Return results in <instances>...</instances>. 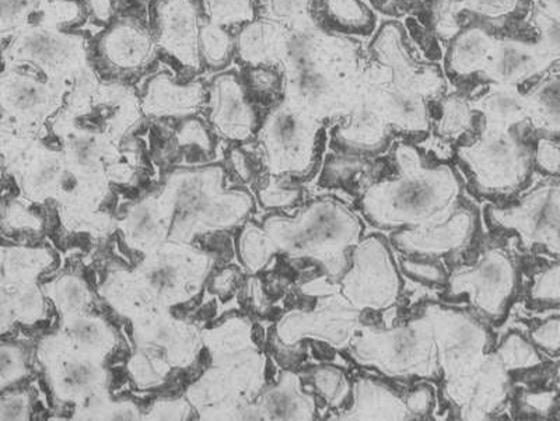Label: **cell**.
<instances>
[{"label": "cell", "mask_w": 560, "mask_h": 421, "mask_svg": "<svg viewBox=\"0 0 560 421\" xmlns=\"http://www.w3.org/2000/svg\"><path fill=\"white\" fill-rule=\"evenodd\" d=\"M395 175L370 185L359 199L360 212L374 227L398 232L432 227L464 207L462 177L448 164H429L412 144H398Z\"/></svg>", "instance_id": "6da1fadb"}, {"label": "cell", "mask_w": 560, "mask_h": 421, "mask_svg": "<svg viewBox=\"0 0 560 421\" xmlns=\"http://www.w3.org/2000/svg\"><path fill=\"white\" fill-rule=\"evenodd\" d=\"M267 230L280 253L317 265L332 282L347 272L364 232L360 215L335 198L313 200L296 218L273 215Z\"/></svg>", "instance_id": "7a4b0ae2"}, {"label": "cell", "mask_w": 560, "mask_h": 421, "mask_svg": "<svg viewBox=\"0 0 560 421\" xmlns=\"http://www.w3.org/2000/svg\"><path fill=\"white\" fill-rule=\"evenodd\" d=\"M283 72V102L323 124L347 118L368 84L350 59L347 44L324 45Z\"/></svg>", "instance_id": "3957f363"}, {"label": "cell", "mask_w": 560, "mask_h": 421, "mask_svg": "<svg viewBox=\"0 0 560 421\" xmlns=\"http://www.w3.org/2000/svg\"><path fill=\"white\" fill-rule=\"evenodd\" d=\"M350 359L394 381H440L436 340L424 315L395 327L363 324L350 343Z\"/></svg>", "instance_id": "277c9868"}, {"label": "cell", "mask_w": 560, "mask_h": 421, "mask_svg": "<svg viewBox=\"0 0 560 421\" xmlns=\"http://www.w3.org/2000/svg\"><path fill=\"white\" fill-rule=\"evenodd\" d=\"M93 38L79 30L33 26L3 42V67L33 69L65 94L102 79L93 63Z\"/></svg>", "instance_id": "5b68a950"}, {"label": "cell", "mask_w": 560, "mask_h": 421, "mask_svg": "<svg viewBox=\"0 0 560 421\" xmlns=\"http://www.w3.org/2000/svg\"><path fill=\"white\" fill-rule=\"evenodd\" d=\"M475 192L485 198L513 197L527 187L534 168L533 149L520 128L483 127L471 144L457 150Z\"/></svg>", "instance_id": "8992f818"}, {"label": "cell", "mask_w": 560, "mask_h": 421, "mask_svg": "<svg viewBox=\"0 0 560 421\" xmlns=\"http://www.w3.org/2000/svg\"><path fill=\"white\" fill-rule=\"evenodd\" d=\"M93 63L105 82L133 84L156 72L162 60L149 23V8H139L103 27L92 45Z\"/></svg>", "instance_id": "52a82bcc"}, {"label": "cell", "mask_w": 560, "mask_h": 421, "mask_svg": "<svg viewBox=\"0 0 560 421\" xmlns=\"http://www.w3.org/2000/svg\"><path fill=\"white\" fill-rule=\"evenodd\" d=\"M257 139L272 174L310 177L323 152L324 124L280 102L265 115Z\"/></svg>", "instance_id": "ba28073f"}, {"label": "cell", "mask_w": 560, "mask_h": 421, "mask_svg": "<svg viewBox=\"0 0 560 421\" xmlns=\"http://www.w3.org/2000/svg\"><path fill=\"white\" fill-rule=\"evenodd\" d=\"M446 288L450 299L467 300L479 317L500 325L517 299L520 272L506 250L489 248L474 264L448 273Z\"/></svg>", "instance_id": "9c48e42d"}, {"label": "cell", "mask_w": 560, "mask_h": 421, "mask_svg": "<svg viewBox=\"0 0 560 421\" xmlns=\"http://www.w3.org/2000/svg\"><path fill=\"white\" fill-rule=\"evenodd\" d=\"M345 301L360 313H383L398 304L401 272L392 247L378 235H369L353 248L347 272L339 280Z\"/></svg>", "instance_id": "30bf717a"}, {"label": "cell", "mask_w": 560, "mask_h": 421, "mask_svg": "<svg viewBox=\"0 0 560 421\" xmlns=\"http://www.w3.org/2000/svg\"><path fill=\"white\" fill-rule=\"evenodd\" d=\"M2 127L12 132L45 139L65 105V94L33 69L3 67L0 77Z\"/></svg>", "instance_id": "8fae6325"}, {"label": "cell", "mask_w": 560, "mask_h": 421, "mask_svg": "<svg viewBox=\"0 0 560 421\" xmlns=\"http://www.w3.org/2000/svg\"><path fill=\"white\" fill-rule=\"evenodd\" d=\"M420 314L428 318L436 340L442 370L440 381L472 373L497 348L483 320L468 311L428 303Z\"/></svg>", "instance_id": "7c38bea8"}, {"label": "cell", "mask_w": 560, "mask_h": 421, "mask_svg": "<svg viewBox=\"0 0 560 421\" xmlns=\"http://www.w3.org/2000/svg\"><path fill=\"white\" fill-rule=\"evenodd\" d=\"M148 8L162 60L179 79L199 78L205 72L199 42L208 19L202 0H152Z\"/></svg>", "instance_id": "4fadbf2b"}, {"label": "cell", "mask_w": 560, "mask_h": 421, "mask_svg": "<svg viewBox=\"0 0 560 421\" xmlns=\"http://www.w3.org/2000/svg\"><path fill=\"white\" fill-rule=\"evenodd\" d=\"M487 222L516 235L525 249L560 259V184H539L516 203L489 207Z\"/></svg>", "instance_id": "5bb4252c"}, {"label": "cell", "mask_w": 560, "mask_h": 421, "mask_svg": "<svg viewBox=\"0 0 560 421\" xmlns=\"http://www.w3.org/2000/svg\"><path fill=\"white\" fill-rule=\"evenodd\" d=\"M510 393L512 373L504 367L494 350L472 373L442 381L443 398L458 420L492 419L504 408Z\"/></svg>", "instance_id": "9a60e30c"}, {"label": "cell", "mask_w": 560, "mask_h": 421, "mask_svg": "<svg viewBox=\"0 0 560 421\" xmlns=\"http://www.w3.org/2000/svg\"><path fill=\"white\" fill-rule=\"evenodd\" d=\"M207 120L217 137L233 143H249L262 125L259 107L249 97L242 74L224 70L208 82Z\"/></svg>", "instance_id": "2e32d148"}, {"label": "cell", "mask_w": 560, "mask_h": 421, "mask_svg": "<svg viewBox=\"0 0 560 421\" xmlns=\"http://www.w3.org/2000/svg\"><path fill=\"white\" fill-rule=\"evenodd\" d=\"M362 314L348 303H331L313 313L293 309L280 319L278 339L287 349H296L294 346H299L304 339H314L337 350H348L363 325Z\"/></svg>", "instance_id": "e0dca14e"}, {"label": "cell", "mask_w": 560, "mask_h": 421, "mask_svg": "<svg viewBox=\"0 0 560 421\" xmlns=\"http://www.w3.org/2000/svg\"><path fill=\"white\" fill-rule=\"evenodd\" d=\"M140 103L149 120H179L205 113L208 82L183 80L172 70L150 74L139 90Z\"/></svg>", "instance_id": "ac0fdd59"}, {"label": "cell", "mask_w": 560, "mask_h": 421, "mask_svg": "<svg viewBox=\"0 0 560 421\" xmlns=\"http://www.w3.org/2000/svg\"><path fill=\"white\" fill-rule=\"evenodd\" d=\"M478 229L477 213L464 204L447 222L432 227L398 230L392 241L407 257L436 259L467 249L477 237Z\"/></svg>", "instance_id": "d6986e66"}, {"label": "cell", "mask_w": 560, "mask_h": 421, "mask_svg": "<svg viewBox=\"0 0 560 421\" xmlns=\"http://www.w3.org/2000/svg\"><path fill=\"white\" fill-rule=\"evenodd\" d=\"M294 32L272 19L257 16L236 28V62L242 68L284 69L292 57Z\"/></svg>", "instance_id": "ffe728a7"}, {"label": "cell", "mask_w": 560, "mask_h": 421, "mask_svg": "<svg viewBox=\"0 0 560 421\" xmlns=\"http://www.w3.org/2000/svg\"><path fill=\"white\" fill-rule=\"evenodd\" d=\"M368 102L382 115L384 122L398 133L424 135L430 128L427 97L397 84L369 82Z\"/></svg>", "instance_id": "44dd1931"}, {"label": "cell", "mask_w": 560, "mask_h": 421, "mask_svg": "<svg viewBox=\"0 0 560 421\" xmlns=\"http://www.w3.org/2000/svg\"><path fill=\"white\" fill-rule=\"evenodd\" d=\"M553 60L544 52L538 43H523L517 39H503L497 47L483 77L494 84L520 86L529 79L539 77Z\"/></svg>", "instance_id": "7402d4cb"}, {"label": "cell", "mask_w": 560, "mask_h": 421, "mask_svg": "<svg viewBox=\"0 0 560 421\" xmlns=\"http://www.w3.org/2000/svg\"><path fill=\"white\" fill-rule=\"evenodd\" d=\"M392 132L393 129L384 122L382 115L372 107L363 92L357 107L335 132L334 140L342 152L364 157L382 153L388 147Z\"/></svg>", "instance_id": "603a6c76"}, {"label": "cell", "mask_w": 560, "mask_h": 421, "mask_svg": "<svg viewBox=\"0 0 560 421\" xmlns=\"http://www.w3.org/2000/svg\"><path fill=\"white\" fill-rule=\"evenodd\" d=\"M338 420L372 421L412 420L405 404L404 395L383 381L359 377L353 381L352 399L338 416Z\"/></svg>", "instance_id": "cb8c5ba5"}, {"label": "cell", "mask_w": 560, "mask_h": 421, "mask_svg": "<svg viewBox=\"0 0 560 421\" xmlns=\"http://www.w3.org/2000/svg\"><path fill=\"white\" fill-rule=\"evenodd\" d=\"M374 51L382 59L384 67H388L393 84L413 90L423 97L436 94L442 89V78L433 70L418 67L411 59L405 57L398 33L393 28H385L380 35Z\"/></svg>", "instance_id": "d4e9b609"}, {"label": "cell", "mask_w": 560, "mask_h": 421, "mask_svg": "<svg viewBox=\"0 0 560 421\" xmlns=\"http://www.w3.org/2000/svg\"><path fill=\"white\" fill-rule=\"evenodd\" d=\"M472 107L482 115L483 127L514 129L528 124L527 100L517 86L493 84Z\"/></svg>", "instance_id": "484cf974"}, {"label": "cell", "mask_w": 560, "mask_h": 421, "mask_svg": "<svg viewBox=\"0 0 560 421\" xmlns=\"http://www.w3.org/2000/svg\"><path fill=\"white\" fill-rule=\"evenodd\" d=\"M498 39L482 27H469L454 34L447 63L452 72L468 78L487 70Z\"/></svg>", "instance_id": "4316f807"}, {"label": "cell", "mask_w": 560, "mask_h": 421, "mask_svg": "<svg viewBox=\"0 0 560 421\" xmlns=\"http://www.w3.org/2000/svg\"><path fill=\"white\" fill-rule=\"evenodd\" d=\"M264 414L277 420H314L318 414L317 400L304 393L298 374L284 373L277 387L264 399Z\"/></svg>", "instance_id": "83f0119b"}, {"label": "cell", "mask_w": 560, "mask_h": 421, "mask_svg": "<svg viewBox=\"0 0 560 421\" xmlns=\"http://www.w3.org/2000/svg\"><path fill=\"white\" fill-rule=\"evenodd\" d=\"M528 124L542 137H560V69L525 93Z\"/></svg>", "instance_id": "f1b7e54d"}, {"label": "cell", "mask_w": 560, "mask_h": 421, "mask_svg": "<svg viewBox=\"0 0 560 421\" xmlns=\"http://www.w3.org/2000/svg\"><path fill=\"white\" fill-rule=\"evenodd\" d=\"M199 54L203 70L224 72L230 65L236 62V28L220 26L207 19L199 42Z\"/></svg>", "instance_id": "f546056e"}, {"label": "cell", "mask_w": 560, "mask_h": 421, "mask_svg": "<svg viewBox=\"0 0 560 421\" xmlns=\"http://www.w3.org/2000/svg\"><path fill=\"white\" fill-rule=\"evenodd\" d=\"M249 97L258 105L279 104L283 100L284 72L273 67H247L240 72Z\"/></svg>", "instance_id": "4dcf8cb0"}, {"label": "cell", "mask_w": 560, "mask_h": 421, "mask_svg": "<svg viewBox=\"0 0 560 421\" xmlns=\"http://www.w3.org/2000/svg\"><path fill=\"white\" fill-rule=\"evenodd\" d=\"M313 385L328 408L345 409L352 399L353 381L335 365H319L314 369Z\"/></svg>", "instance_id": "1f68e13d"}, {"label": "cell", "mask_w": 560, "mask_h": 421, "mask_svg": "<svg viewBox=\"0 0 560 421\" xmlns=\"http://www.w3.org/2000/svg\"><path fill=\"white\" fill-rule=\"evenodd\" d=\"M500 361L510 373L529 371L541 367L544 364L541 352L522 334L510 332L506 338L494 348Z\"/></svg>", "instance_id": "d6a6232c"}, {"label": "cell", "mask_w": 560, "mask_h": 421, "mask_svg": "<svg viewBox=\"0 0 560 421\" xmlns=\"http://www.w3.org/2000/svg\"><path fill=\"white\" fill-rule=\"evenodd\" d=\"M48 0H0V34L2 43L37 24Z\"/></svg>", "instance_id": "836d02e7"}, {"label": "cell", "mask_w": 560, "mask_h": 421, "mask_svg": "<svg viewBox=\"0 0 560 421\" xmlns=\"http://www.w3.org/2000/svg\"><path fill=\"white\" fill-rule=\"evenodd\" d=\"M315 0H258V16H264L284 24L293 30L306 28L317 24L314 22L313 8Z\"/></svg>", "instance_id": "e575fe53"}, {"label": "cell", "mask_w": 560, "mask_h": 421, "mask_svg": "<svg viewBox=\"0 0 560 421\" xmlns=\"http://www.w3.org/2000/svg\"><path fill=\"white\" fill-rule=\"evenodd\" d=\"M475 112L472 103L457 95L443 100L440 104L438 132L440 137L458 140L474 127Z\"/></svg>", "instance_id": "d590c367"}, {"label": "cell", "mask_w": 560, "mask_h": 421, "mask_svg": "<svg viewBox=\"0 0 560 421\" xmlns=\"http://www.w3.org/2000/svg\"><path fill=\"white\" fill-rule=\"evenodd\" d=\"M89 22L84 0H48L35 26L79 30Z\"/></svg>", "instance_id": "8d00e7d4"}, {"label": "cell", "mask_w": 560, "mask_h": 421, "mask_svg": "<svg viewBox=\"0 0 560 421\" xmlns=\"http://www.w3.org/2000/svg\"><path fill=\"white\" fill-rule=\"evenodd\" d=\"M258 0H202L205 14L220 26L237 28L258 16Z\"/></svg>", "instance_id": "74e56055"}, {"label": "cell", "mask_w": 560, "mask_h": 421, "mask_svg": "<svg viewBox=\"0 0 560 421\" xmlns=\"http://www.w3.org/2000/svg\"><path fill=\"white\" fill-rule=\"evenodd\" d=\"M327 16L345 32H368L374 22L372 12L359 0H325Z\"/></svg>", "instance_id": "f35d334b"}, {"label": "cell", "mask_w": 560, "mask_h": 421, "mask_svg": "<svg viewBox=\"0 0 560 421\" xmlns=\"http://www.w3.org/2000/svg\"><path fill=\"white\" fill-rule=\"evenodd\" d=\"M528 297L538 307H560V259L534 274Z\"/></svg>", "instance_id": "ab89813d"}, {"label": "cell", "mask_w": 560, "mask_h": 421, "mask_svg": "<svg viewBox=\"0 0 560 421\" xmlns=\"http://www.w3.org/2000/svg\"><path fill=\"white\" fill-rule=\"evenodd\" d=\"M364 168V160L360 155L347 154L332 157L325 164L323 180L332 187H345Z\"/></svg>", "instance_id": "60d3db41"}, {"label": "cell", "mask_w": 560, "mask_h": 421, "mask_svg": "<svg viewBox=\"0 0 560 421\" xmlns=\"http://www.w3.org/2000/svg\"><path fill=\"white\" fill-rule=\"evenodd\" d=\"M84 4H86L90 22L102 27L108 26L124 13L144 8L143 4L138 3V0H84Z\"/></svg>", "instance_id": "b9f144b4"}, {"label": "cell", "mask_w": 560, "mask_h": 421, "mask_svg": "<svg viewBox=\"0 0 560 421\" xmlns=\"http://www.w3.org/2000/svg\"><path fill=\"white\" fill-rule=\"evenodd\" d=\"M560 396L557 389L528 390L520 395L518 406L524 414L534 418H548L559 405Z\"/></svg>", "instance_id": "7bdbcfd3"}, {"label": "cell", "mask_w": 560, "mask_h": 421, "mask_svg": "<svg viewBox=\"0 0 560 421\" xmlns=\"http://www.w3.org/2000/svg\"><path fill=\"white\" fill-rule=\"evenodd\" d=\"M404 273L419 283L446 285L448 273L433 259L408 257L401 262Z\"/></svg>", "instance_id": "ee69618b"}, {"label": "cell", "mask_w": 560, "mask_h": 421, "mask_svg": "<svg viewBox=\"0 0 560 421\" xmlns=\"http://www.w3.org/2000/svg\"><path fill=\"white\" fill-rule=\"evenodd\" d=\"M535 28L538 32V44L544 52L555 62L560 59V17L544 12L539 9L534 17Z\"/></svg>", "instance_id": "f6af8a7d"}, {"label": "cell", "mask_w": 560, "mask_h": 421, "mask_svg": "<svg viewBox=\"0 0 560 421\" xmlns=\"http://www.w3.org/2000/svg\"><path fill=\"white\" fill-rule=\"evenodd\" d=\"M523 0H459L457 10H469L479 16L499 19L516 12Z\"/></svg>", "instance_id": "bcb514c9"}, {"label": "cell", "mask_w": 560, "mask_h": 421, "mask_svg": "<svg viewBox=\"0 0 560 421\" xmlns=\"http://www.w3.org/2000/svg\"><path fill=\"white\" fill-rule=\"evenodd\" d=\"M534 167L539 172L560 177V147L553 138L541 137L533 149Z\"/></svg>", "instance_id": "7dc6e473"}, {"label": "cell", "mask_w": 560, "mask_h": 421, "mask_svg": "<svg viewBox=\"0 0 560 421\" xmlns=\"http://www.w3.org/2000/svg\"><path fill=\"white\" fill-rule=\"evenodd\" d=\"M412 420L428 419L436 406V394L429 384L422 383L404 395Z\"/></svg>", "instance_id": "c3c4849f"}, {"label": "cell", "mask_w": 560, "mask_h": 421, "mask_svg": "<svg viewBox=\"0 0 560 421\" xmlns=\"http://www.w3.org/2000/svg\"><path fill=\"white\" fill-rule=\"evenodd\" d=\"M529 339L541 353H560V317H552L538 324L529 334Z\"/></svg>", "instance_id": "681fc988"}, {"label": "cell", "mask_w": 560, "mask_h": 421, "mask_svg": "<svg viewBox=\"0 0 560 421\" xmlns=\"http://www.w3.org/2000/svg\"><path fill=\"white\" fill-rule=\"evenodd\" d=\"M541 9L555 17H560V0H541Z\"/></svg>", "instance_id": "f907efd6"}]
</instances>
